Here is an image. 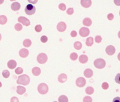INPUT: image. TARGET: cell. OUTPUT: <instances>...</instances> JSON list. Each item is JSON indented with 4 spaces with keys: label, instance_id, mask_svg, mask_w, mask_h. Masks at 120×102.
Here are the masks:
<instances>
[{
    "label": "cell",
    "instance_id": "obj_1",
    "mask_svg": "<svg viewBox=\"0 0 120 102\" xmlns=\"http://www.w3.org/2000/svg\"><path fill=\"white\" fill-rule=\"evenodd\" d=\"M30 82V79L27 75H20L16 81L17 84L22 85H27Z\"/></svg>",
    "mask_w": 120,
    "mask_h": 102
},
{
    "label": "cell",
    "instance_id": "obj_2",
    "mask_svg": "<svg viewBox=\"0 0 120 102\" xmlns=\"http://www.w3.org/2000/svg\"><path fill=\"white\" fill-rule=\"evenodd\" d=\"M37 90L41 94H46L49 91V87L45 83H41L38 85Z\"/></svg>",
    "mask_w": 120,
    "mask_h": 102
},
{
    "label": "cell",
    "instance_id": "obj_3",
    "mask_svg": "<svg viewBox=\"0 0 120 102\" xmlns=\"http://www.w3.org/2000/svg\"><path fill=\"white\" fill-rule=\"evenodd\" d=\"M94 64V66L96 68L102 69V68H103L105 66L106 63H105V61L104 59H98L95 60Z\"/></svg>",
    "mask_w": 120,
    "mask_h": 102
},
{
    "label": "cell",
    "instance_id": "obj_4",
    "mask_svg": "<svg viewBox=\"0 0 120 102\" xmlns=\"http://www.w3.org/2000/svg\"><path fill=\"white\" fill-rule=\"evenodd\" d=\"M36 11V8L32 4H27L25 8V12L27 15L31 16L34 14Z\"/></svg>",
    "mask_w": 120,
    "mask_h": 102
},
{
    "label": "cell",
    "instance_id": "obj_5",
    "mask_svg": "<svg viewBox=\"0 0 120 102\" xmlns=\"http://www.w3.org/2000/svg\"><path fill=\"white\" fill-rule=\"evenodd\" d=\"M37 62L40 64H44L45 63L47 60H48V57H47V55L44 54V53H41L39 54L38 56H37Z\"/></svg>",
    "mask_w": 120,
    "mask_h": 102
},
{
    "label": "cell",
    "instance_id": "obj_6",
    "mask_svg": "<svg viewBox=\"0 0 120 102\" xmlns=\"http://www.w3.org/2000/svg\"><path fill=\"white\" fill-rule=\"evenodd\" d=\"M18 20L19 23H22V25H24L25 26H29L30 25V21L29 20V19H27V18H25L24 16H20L18 18Z\"/></svg>",
    "mask_w": 120,
    "mask_h": 102
},
{
    "label": "cell",
    "instance_id": "obj_7",
    "mask_svg": "<svg viewBox=\"0 0 120 102\" xmlns=\"http://www.w3.org/2000/svg\"><path fill=\"white\" fill-rule=\"evenodd\" d=\"M89 34H90V30H89V29L88 27H83L79 30V35L83 37H85L88 36Z\"/></svg>",
    "mask_w": 120,
    "mask_h": 102
},
{
    "label": "cell",
    "instance_id": "obj_8",
    "mask_svg": "<svg viewBox=\"0 0 120 102\" xmlns=\"http://www.w3.org/2000/svg\"><path fill=\"white\" fill-rule=\"evenodd\" d=\"M86 85V80L84 78H78L76 80V85L79 87H83Z\"/></svg>",
    "mask_w": 120,
    "mask_h": 102
},
{
    "label": "cell",
    "instance_id": "obj_9",
    "mask_svg": "<svg viewBox=\"0 0 120 102\" xmlns=\"http://www.w3.org/2000/svg\"><path fill=\"white\" fill-rule=\"evenodd\" d=\"M105 52L107 53L108 55L112 56L115 53V48L112 45H109L106 47L105 49Z\"/></svg>",
    "mask_w": 120,
    "mask_h": 102
},
{
    "label": "cell",
    "instance_id": "obj_10",
    "mask_svg": "<svg viewBox=\"0 0 120 102\" xmlns=\"http://www.w3.org/2000/svg\"><path fill=\"white\" fill-rule=\"evenodd\" d=\"M67 25L65 24V23L64 22H60L58 25H57V30L59 32H64L66 30Z\"/></svg>",
    "mask_w": 120,
    "mask_h": 102
},
{
    "label": "cell",
    "instance_id": "obj_11",
    "mask_svg": "<svg viewBox=\"0 0 120 102\" xmlns=\"http://www.w3.org/2000/svg\"><path fill=\"white\" fill-rule=\"evenodd\" d=\"M19 55L22 58H26L29 55V51L27 49H22L19 51Z\"/></svg>",
    "mask_w": 120,
    "mask_h": 102
},
{
    "label": "cell",
    "instance_id": "obj_12",
    "mask_svg": "<svg viewBox=\"0 0 120 102\" xmlns=\"http://www.w3.org/2000/svg\"><path fill=\"white\" fill-rule=\"evenodd\" d=\"M84 76H85L86 78H91L93 76L94 73H93V71H92L91 69L87 68V69H86V70L84 71Z\"/></svg>",
    "mask_w": 120,
    "mask_h": 102
},
{
    "label": "cell",
    "instance_id": "obj_13",
    "mask_svg": "<svg viewBox=\"0 0 120 102\" xmlns=\"http://www.w3.org/2000/svg\"><path fill=\"white\" fill-rule=\"evenodd\" d=\"M91 0H82L81 1V4L83 7L84 8H89L91 5Z\"/></svg>",
    "mask_w": 120,
    "mask_h": 102
},
{
    "label": "cell",
    "instance_id": "obj_14",
    "mask_svg": "<svg viewBox=\"0 0 120 102\" xmlns=\"http://www.w3.org/2000/svg\"><path fill=\"white\" fill-rule=\"evenodd\" d=\"M16 65H17L16 61H14V60H10V61L8 62V63H7V66H8V68H10V69H14V68H15Z\"/></svg>",
    "mask_w": 120,
    "mask_h": 102
},
{
    "label": "cell",
    "instance_id": "obj_15",
    "mask_svg": "<svg viewBox=\"0 0 120 102\" xmlns=\"http://www.w3.org/2000/svg\"><path fill=\"white\" fill-rule=\"evenodd\" d=\"M67 78H68L67 75H66V74H65V73H62V74H60V75L58 76V81H59L60 83H63V82H66Z\"/></svg>",
    "mask_w": 120,
    "mask_h": 102
},
{
    "label": "cell",
    "instance_id": "obj_16",
    "mask_svg": "<svg viewBox=\"0 0 120 102\" xmlns=\"http://www.w3.org/2000/svg\"><path fill=\"white\" fill-rule=\"evenodd\" d=\"M11 8L13 11H18L20 8V4L18 2H13L11 4Z\"/></svg>",
    "mask_w": 120,
    "mask_h": 102
},
{
    "label": "cell",
    "instance_id": "obj_17",
    "mask_svg": "<svg viewBox=\"0 0 120 102\" xmlns=\"http://www.w3.org/2000/svg\"><path fill=\"white\" fill-rule=\"evenodd\" d=\"M16 92H17V93L19 95H22V94H23L26 92V89L24 87H22V86H18Z\"/></svg>",
    "mask_w": 120,
    "mask_h": 102
},
{
    "label": "cell",
    "instance_id": "obj_18",
    "mask_svg": "<svg viewBox=\"0 0 120 102\" xmlns=\"http://www.w3.org/2000/svg\"><path fill=\"white\" fill-rule=\"evenodd\" d=\"M79 62H80L81 63H86L88 61L89 59H88V56H87L86 55L83 54V55H81V56H79Z\"/></svg>",
    "mask_w": 120,
    "mask_h": 102
},
{
    "label": "cell",
    "instance_id": "obj_19",
    "mask_svg": "<svg viewBox=\"0 0 120 102\" xmlns=\"http://www.w3.org/2000/svg\"><path fill=\"white\" fill-rule=\"evenodd\" d=\"M32 73L34 76H38L41 73V69L38 67H34L32 70Z\"/></svg>",
    "mask_w": 120,
    "mask_h": 102
},
{
    "label": "cell",
    "instance_id": "obj_20",
    "mask_svg": "<svg viewBox=\"0 0 120 102\" xmlns=\"http://www.w3.org/2000/svg\"><path fill=\"white\" fill-rule=\"evenodd\" d=\"M83 24H84L85 26L89 27V26H91V25L92 21H91V18H85L84 19V20H83Z\"/></svg>",
    "mask_w": 120,
    "mask_h": 102
},
{
    "label": "cell",
    "instance_id": "obj_21",
    "mask_svg": "<svg viewBox=\"0 0 120 102\" xmlns=\"http://www.w3.org/2000/svg\"><path fill=\"white\" fill-rule=\"evenodd\" d=\"M94 44V39L93 37H88L87 39L86 40V45L88 46V47H91Z\"/></svg>",
    "mask_w": 120,
    "mask_h": 102
},
{
    "label": "cell",
    "instance_id": "obj_22",
    "mask_svg": "<svg viewBox=\"0 0 120 102\" xmlns=\"http://www.w3.org/2000/svg\"><path fill=\"white\" fill-rule=\"evenodd\" d=\"M7 22V18L4 15L0 16V24L1 25H4Z\"/></svg>",
    "mask_w": 120,
    "mask_h": 102
},
{
    "label": "cell",
    "instance_id": "obj_23",
    "mask_svg": "<svg viewBox=\"0 0 120 102\" xmlns=\"http://www.w3.org/2000/svg\"><path fill=\"white\" fill-rule=\"evenodd\" d=\"M74 47L77 50H80L82 47V44L80 42H76L74 44Z\"/></svg>",
    "mask_w": 120,
    "mask_h": 102
},
{
    "label": "cell",
    "instance_id": "obj_24",
    "mask_svg": "<svg viewBox=\"0 0 120 102\" xmlns=\"http://www.w3.org/2000/svg\"><path fill=\"white\" fill-rule=\"evenodd\" d=\"M86 93L89 95H91V94H93V93L94 92V89L92 87H88L86 90H85Z\"/></svg>",
    "mask_w": 120,
    "mask_h": 102
},
{
    "label": "cell",
    "instance_id": "obj_25",
    "mask_svg": "<svg viewBox=\"0 0 120 102\" xmlns=\"http://www.w3.org/2000/svg\"><path fill=\"white\" fill-rule=\"evenodd\" d=\"M59 102H68V98L65 95H61L58 98Z\"/></svg>",
    "mask_w": 120,
    "mask_h": 102
},
{
    "label": "cell",
    "instance_id": "obj_26",
    "mask_svg": "<svg viewBox=\"0 0 120 102\" xmlns=\"http://www.w3.org/2000/svg\"><path fill=\"white\" fill-rule=\"evenodd\" d=\"M31 44H32V42L29 39H25L23 41V45L25 47H29L31 46Z\"/></svg>",
    "mask_w": 120,
    "mask_h": 102
},
{
    "label": "cell",
    "instance_id": "obj_27",
    "mask_svg": "<svg viewBox=\"0 0 120 102\" xmlns=\"http://www.w3.org/2000/svg\"><path fill=\"white\" fill-rule=\"evenodd\" d=\"M2 75L4 78H8L9 76H10V73L7 70H4L3 72H2Z\"/></svg>",
    "mask_w": 120,
    "mask_h": 102
},
{
    "label": "cell",
    "instance_id": "obj_28",
    "mask_svg": "<svg viewBox=\"0 0 120 102\" xmlns=\"http://www.w3.org/2000/svg\"><path fill=\"white\" fill-rule=\"evenodd\" d=\"M70 57L71 60H72V61H76V60L78 59V55H77V54H76V53H72V54H70Z\"/></svg>",
    "mask_w": 120,
    "mask_h": 102
},
{
    "label": "cell",
    "instance_id": "obj_29",
    "mask_svg": "<svg viewBox=\"0 0 120 102\" xmlns=\"http://www.w3.org/2000/svg\"><path fill=\"white\" fill-rule=\"evenodd\" d=\"M15 27V30L20 31L22 30V25L20 23H17V24L15 25V27Z\"/></svg>",
    "mask_w": 120,
    "mask_h": 102
},
{
    "label": "cell",
    "instance_id": "obj_30",
    "mask_svg": "<svg viewBox=\"0 0 120 102\" xmlns=\"http://www.w3.org/2000/svg\"><path fill=\"white\" fill-rule=\"evenodd\" d=\"M22 72H23L22 68H20V67H18V68H15V73L16 74H18V75H20V74H22Z\"/></svg>",
    "mask_w": 120,
    "mask_h": 102
},
{
    "label": "cell",
    "instance_id": "obj_31",
    "mask_svg": "<svg viewBox=\"0 0 120 102\" xmlns=\"http://www.w3.org/2000/svg\"><path fill=\"white\" fill-rule=\"evenodd\" d=\"M34 30H35V31H36V32H40L41 31V30H42V27H41V25H36V26H35Z\"/></svg>",
    "mask_w": 120,
    "mask_h": 102
},
{
    "label": "cell",
    "instance_id": "obj_32",
    "mask_svg": "<svg viewBox=\"0 0 120 102\" xmlns=\"http://www.w3.org/2000/svg\"><path fill=\"white\" fill-rule=\"evenodd\" d=\"M83 102H92V99L91 97H89V96L84 97L83 99Z\"/></svg>",
    "mask_w": 120,
    "mask_h": 102
},
{
    "label": "cell",
    "instance_id": "obj_33",
    "mask_svg": "<svg viewBox=\"0 0 120 102\" xmlns=\"http://www.w3.org/2000/svg\"><path fill=\"white\" fill-rule=\"evenodd\" d=\"M101 41H102V37L100 35H97L95 37V42L96 43H100V42H101Z\"/></svg>",
    "mask_w": 120,
    "mask_h": 102
},
{
    "label": "cell",
    "instance_id": "obj_34",
    "mask_svg": "<svg viewBox=\"0 0 120 102\" xmlns=\"http://www.w3.org/2000/svg\"><path fill=\"white\" fill-rule=\"evenodd\" d=\"M58 7H59V8H60V10H62V11H65V10L66 9V6H65V4H63V3L60 4L59 6H58Z\"/></svg>",
    "mask_w": 120,
    "mask_h": 102
},
{
    "label": "cell",
    "instance_id": "obj_35",
    "mask_svg": "<svg viewBox=\"0 0 120 102\" xmlns=\"http://www.w3.org/2000/svg\"><path fill=\"white\" fill-rule=\"evenodd\" d=\"M102 88L103 90H108L109 88V85L108 82H103L102 84Z\"/></svg>",
    "mask_w": 120,
    "mask_h": 102
},
{
    "label": "cell",
    "instance_id": "obj_36",
    "mask_svg": "<svg viewBox=\"0 0 120 102\" xmlns=\"http://www.w3.org/2000/svg\"><path fill=\"white\" fill-rule=\"evenodd\" d=\"M41 42H43V43H46V42L48 41V37H47L46 36L44 35V36H42V37H41Z\"/></svg>",
    "mask_w": 120,
    "mask_h": 102
},
{
    "label": "cell",
    "instance_id": "obj_37",
    "mask_svg": "<svg viewBox=\"0 0 120 102\" xmlns=\"http://www.w3.org/2000/svg\"><path fill=\"white\" fill-rule=\"evenodd\" d=\"M115 82L117 84L120 85V73H118L116 76H115Z\"/></svg>",
    "mask_w": 120,
    "mask_h": 102
},
{
    "label": "cell",
    "instance_id": "obj_38",
    "mask_svg": "<svg viewBox=\"0 0 120 102\" xmlns=\"http://www.w3.org/2000/svg\"><path fill=\"white\" fill-rule=\"evenodd\" d=\"M73 13H74V9H73V8H69L67 10V13H68V15H72Z\"/></svg>",
    "mask_w": 120,
    "mask_h": 102
},
{
    "label": "cell",
    "instance_id": "obj_39",
    "mask_svg": "<svg viewBox=\"0 0 120 102\" xmlns=\"http://www.w3.org/2000/svg\"><path fill=\"white\" fill-rule=\"evenodd\" d=\"M113 18H114V15H113L112 13H109V14L108 15V19L109 20H112Z\"/></svg>",
    "mask_w": 120,
    "mask_h": 102
},
{
    "label": "cell",
    "instance_id": "obj_40",
    "mask_svg": "<svg viewBox=\"0 0 120 102\" xmlns=\"http://www.w3.org/2000/svg\"><path fill=\"white\" fill-rule=\"evenodd\" d=\"M70 35H71V37H75L77 35V32H76V31L73 30V31H72V32H71Z\"/></svg>",
    "mask_w": 120,
    "mask_h": 102
},
{
    "label": "cell",
    "instance_id": "obj_41",
    "mask_svg": "<svg viewBox=\"0 0 120 102\" xmlns=\"http://www.w3.org/2000/svg\"><path fill=\"white\" fill-rule=\"evenodd\" d=\"M11 102H19V100H18V99L17 97H12V98H11Z\"/></svg>",
    "mask_w": 120,
    "mask_h": 102
},
{
    "label": "cell",
    "instance_id": "obj_42",
    "mask_svg": "<svg viewBox=\"0 0 120 102\" xmlns=\"http://www.w3.org/2000/svg\"><path fill=\"white\" fill-rule=\"evenodd\" d=\"M112 102H120V97H115V98L113 99Z\"/></svg>",
    "mask_w": 120,
    "mask_h": 102
},
{
    "label": "cell",
    "instance_id": "obj_43",
    "mask_svg": "<svg viewBox=\"0 0 120 102\" xmlns=\"http://www.w3.org/2000/svg\"><path fill=\"white\" fill-rule=\"evenodd\" d=\"M114 3L117 5V6H120V0H115Z\"/></svg>",
    "mask_w": 120,
    "mask_h": 102
},
{
    "label": "cell",
    "instance_id": "obj_44",
    "mask_svg": "<svg viewBox=\"0 0 120 102\" xmlns=\"http://www.w3.org/2000/svg\"><path fill=\"white\" fill-rule=\"evenodd\" d=\"M29 1V2H30V3H34V4H36L37 1V0H36V1H30H30Z\"/></svg>",
    "mask_w": 120,
    "mask_h": 102
},
{
    "label": "cell",
    "instance_id": "obj_45",
    "mask_svg": "<svg viewBox=\"0 0 120 102\" xmlns=\"http://www.w3.org/2000/svg\"><path fill=\"white\" fill-rule=\"evenodd\" d=\"M117 58H118V59H119V61H120V52L119 53V54H118V56H117Z\"/></svg>",
    "mask_w": 120,
    "mask_h": 102
},
{
    "label": "cell",
    "instance_id": "obj_46",
    "mask_svg": "<svg viewBox=\"0 0 120 102\" xmlns=\"http://www.w3.org/2000/svg\"><path fill=\"white\" fill-rule=\"evenodd\" d=\"M118 37H119V38L120 39V31L118 32Z\"/></svg>",
    "mask_w": 120,
    "mask_h": 102
},
{
    "label": "cell",
    "instance_id": "obj_47",
    "mask_svg": "<svg viewBox=\"0 0 120 102\" xmlns=\"http://www.w3.org/2000/svg\"><path fill=\"white\" fill-rule=\"evenodd\" d=\"M3 2H4V1H3V0H1V1H0V4H2Z\"/></svg>",
    "mask_w": 120,
    "mask_h": 102
},
{
    "label": "cell",
    "instance_id": "obj_48",
    "mask_svg": "<svg viewBox=\"0 0 120 102\" xmlns=\"http://www.w3.org/2000/svg\"><path fill=\"white\" fill-rule=\"evenodd\" d=\"M1 86H2V84H1V82H0V87H1Z\"/></svg>",
    "mask_w": 120,
    "mask_h": 102
},
{
    "label": "cell",
    "instance_id": "obj_49",
    "mask_svg": "<svg viewBox=\"0 0 120 102\" xmlns=\"http://www.w3.org/2000/svg\"><path fill=\"white\" fill-rule=\"evenodd\" d=\"M1 35L0 34V40H1Z\"/></svg>",
    "mask_w": 120,
    "mask_h": 102
},
{
    "label": "cell",
    "instance_id": "obj_50",
    "mask_svg": "<svg viewBox=\"0 0 120 102\" xmlns=\"http://www.w3.org/2000/svg\"></svg>",
    "mask_w": 120,
    "mask_h": 102
},
{
    "label": "cell",
    "instance_id": "obj_51",
    "mask_svg": "<svg viewBox=\"0 0 120 102\" xmlns=\"http://www.w3.org/2000/svg\"></svg>",
    "mask_w": 120,
    "mask_h": 102
}]
</instances>
